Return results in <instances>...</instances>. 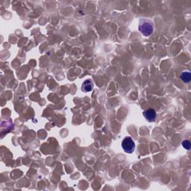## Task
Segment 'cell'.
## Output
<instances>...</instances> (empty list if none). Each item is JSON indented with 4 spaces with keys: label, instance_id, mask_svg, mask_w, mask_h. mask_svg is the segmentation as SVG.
<instances>
[{
    "label": "cell",
    "instance_id": "cell-2",
    "mask_svg": "<svg viewBox=\"0 0 191 191\" xmlns=\"http://www.w3.org/2000/svg\"><path fill=\"white\" fill-rule=\"evenodd\" d=\"M122 147L125 152L132 154L134 152V149H135V143L132 138L127 137L122 142Z\"/></svg>",
    "mask_w": 191,
    "mask_h": 191
},
{
    "label": "cell",
    "instance_id": "cell-6",
    "mask_svg": "<svg viewBox=\"0 0 191 191\" xmlns=\"http://www.w3.org/2000/svg\"><path fill=\"white\" fill-rule=\"evenodd\" d=\"M182 146L185 149H187V150H190V149L191 144H190V142L189 141V140H184V141L182 142Z\"/></svg>",
    "mask_w": 191,
    "mask_h": 191
},
{
    "label": "cell",
    "instance_id": "cell-1",
    "mask_svg": "<svg viewBox=\"0 0 191 191\" xmlns=\"http://www.w3.org/2000/svg\"><path fill=\"white\" fill-rule=\"evenodd\" d=\"M138 29L144 36L148 37L152 34L154 31V26L153 22L149 19L141 18L139 21V26H138Z\"/></svg>",
    "mask_w": 191,
    "mask_h": 191
},
{
    "label": "cell",
    "instance_id": "cell-4",
    "mask_svg": "<svg viewBox=\"0 0 191 191\" xmlns=\"http://www.w3.org/2000/svg\"><path fill=\"white\" fill-rule=\"evenodd\" d=\"M93 88V84L91 80L87 79L84 82L83 85H82V90H83L85 92H90V91H92Z\"/></svg>",
    "mask_w": 191,
    "mask_h": 191
},
{
    "label": "cell",
    "instance_id": "cell-5",
    "mask_svg": "<svg viewBox=\"0 0 191 191\" xmlns=\"http://www.w3.org/2000/svg\"><path fill=\"white\" fill-rule=\"evenodd\" d=\"M181 79L182 80L184 83H188L191 80V75L190 72H184L181 74L180 76Z\"/></svg>",
    "mask_w": 191,
    "mask_h": 191
},
{
    "label": "cell",
    "instance_id": "cell-3",
    "mask_svg": "<svg viewBox=\"0 0 191 191\" xmlns=\"http://www.w3.org/2000/svg\"><path fill=\"white\" fill-rule=\"evenodd\" d=\"M143 116L147 119V121L153 122L156 119L157 114L154 109H148L143 112Z\"/></svg>",
    "mask_w": 191,
    "mask_h": 191
}]
</instances>
